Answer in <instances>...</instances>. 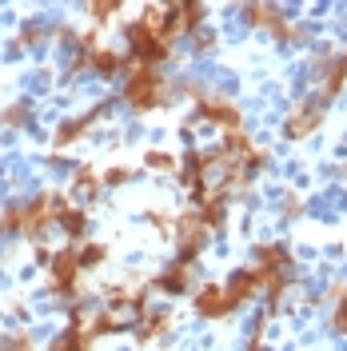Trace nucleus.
Here are the masks:
<instances>
[{
  "instance_id": "obj_7",
  "label": "nucleus",
  "mask_w": 347,
  "mask_h": 351,
  "mask_svg": "<svg viewBox=\"0 0 347 351\" xmlns=\"http://www.w3.org/2000/svg\"><path fill=\"white\" fill-rule=\"evenodd\" d=\"M315 80H320V100L324 104H331L339 92L347 88V48L344 52H331V56H324L320 60V68H315Z\"/></svg>"
},
{
  "instance_id": "obj_2",
  "label": "nucleus",
  "mask_w": 347,
  "mask_h": 351,
  "mask_svg": "<svg viewBox=\"0 0 347 351\" xmlns=\"http://www.w3.org/2000/svg\"><path fill=\"white\" fill-rule=\"evenodd\" d=\"M128 56L136 60V64L156 68V64H164V60L172 56V40L160 36L156 28H148L144 21H132L128 24Z\"/></svg>"
},
{
  "instance_id": "obj_8",
  "label": "nucleus",
  "mask_w": 347,
  "mask_h": 351,
  "mask_svg": "<svg viewBox=\"0 0 347 351\" xmlns=\"http://www.w3.org/2000/svg\"><path fill=\"white\" fill-rule=\"evenodd\" d=\"M192 307H195V315H204V319H224V315L236 311L232 295H228V287H219V284H204L200 287V291L192 295Z\"/></svg>"
},
{
  "instance_id": "obj_11",
  "label": "nucleus",
  "mask_w": 347,
  "mask_h": 351,
  "mask_svg": "<svg viewBox=\"0 0 347 351\" xmlns=\"http://www.w3.org/2000/svg\"><path fill=\"white\" fill-rule=\"evenodd\" d=\"M168 324H172L168 311H144V324L136 331H140V339H160V335L168 331Z\"/></svg>"
},
{
  "instance_id": "obj_3",
  "label": "nucleus",
  "mask_w": 347,
  "mask_h": 351,
  "mask_svg": "<svg viewBox=\"0 0 347 351\" xmlns=\"http://www.w3.org/2000/svg\"><path fill=\"white\" fill-rule=\"evenodd\" d=\"M239 16H243V24H252V28L272 32L280 44H300L304 40V28H296V24L283 16V8H276V4H243Z\"/></svg>"
},
{
  "instance_id": "obj_9",
  "label": "nucleus",
  "mask_w": 347,
  "mask_h": 351,
  "mask_svg": "<svg viewBox=\"0 0 347 351\" xmlns=\"http://www.w3.org/2000/svg\"><path fill=\"white\" fill-rule=\"evenodd\" d=\"M224 287H228V295H232V304H236V307L252 304V300H256V295L263 291L260 271H256L252 263H248V267H236V271L228 276V284H224Z\"/></svg>"
},
{
  "instance_id": "obj_13",
  "label": "nucleus",
  "mask_w": 347,
  "mask_h": 351,
  "mask_svg": "<svg viewBox=\"0 0 347 351\" xmlns=\"http://www.w3.org/2000/svg\"><path fill=\"white\" fill-rule=\"evenodd\" d=\"M144 164H148L152 172H164V176L176 172V156H168V152H148L144 156Z\"/></svg>"
},
{
  "instance_id": "obj_1",
  "label": "nucleus",
  "mask_w": 347,
  "mask_h": 351,
  "mask_svg": "<svg viewBox=\"0 0 347 351\" xmlns=\"http://www.w3.org/2000/svg\"><path fill=\"white\" fill-rule=\"evenodd\" d=\"M168 96H172V84L160 76V68L136 64L128 76H124V104H128L132 112H152V108H160Z\"/></svg>"
},
{
  "instance_id": "obj_6",
  "label": "nucleus",
  "mask_w": 347,
  "mask_h": 351,
  "mask_svg": "<svg viewBox=\"0 0 347 351\" xmlns=\"http://www.w3.org/2000/svg\"><path fill=\"white\" fill-rule=\"evenodd\" d=\"M195 116H200L204 124L219 128L224 136H232V132L243 128V112H239V104L224 100V96H204V100L195 104Z\"/></svg>"
},
{
  "instance_id": "obj_14",
  "label": "nucleus",
  "mask_w": 347,
  "mask_h": 351,
  "mask_svg": "<svg viewBox=\"0 0 347 351\" xmlns=\"http://www.w3.org/2000/svg\"><path fill=\"white\" fill-rule=\"evenodd\" d=\"M192 44H195V52H212L216 48V32H208V28H200L192 36Z\"/></svg>"
},
{
  "instance_id": "obj_5",
  "label": "nucleus",
  "mask_w": 347,
  "mask_h": 351,
  "mask_svg": "<svg viewBox=\"0 0 347 351\" xmlns=\"http://www.w3.org/2000/svg\"><path fill=\"white\" fill-rule=\"evenodd\" d=\"M327 120V104L320 96H311L304 104H296V108L283 116V136L287 140H307V136H315V128Z\"/></svg>"
},
{
  "instance_id": "obj_10",
  "label": "nucleus",
  "mask_w": 347,
  "mask_h": 351,
  "mask_svg": "<svg viewBox=\"0 0 347 351\" xmlns=\"http://www.w3.org/2000/svg\"><path fill=\"white\" fill-rule=\"evenodd\" d=\"M188 284H192V263H184V260H176L164 276H156V287H160L164 295H184Z\"/></svg>"
},
{
  "instance_id": "obj_12",
  "label": "nucleus",
  "mask_w": 347,
  "mask_h": 351,
  "mask_svg": "<svg viewBox=\"0 0 347 351\" xmlns=\"http://www.w3.org/2000/svg\"><path fill=\"white\" fill-rule=\"evenodd\" d=\"M331 328H335V335H344V339H347V284L335 287V304H331Z\"/></svg>"
},
{
  "instance_id": "obj_4",
  "label": "nucleus",
  "mask_w": 347,
  "mask_h": 351,
  "mask_svg": "<svg viewBox=\"0 0 347 351\" xmlns=\"http://www.w3.org/2000/svg\"><path fill=\"white\" fill-rule=\"evenodd\" d=\"M208 240H212V232L204 228V219L195 216V208L176 216V260L195 263L200 260V252L208 247Z\"/></svg>"
}]
</instances>
